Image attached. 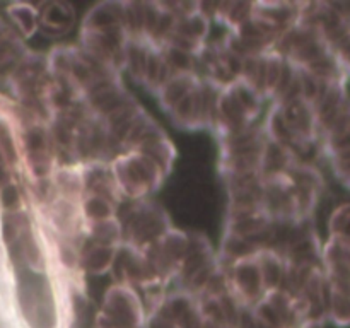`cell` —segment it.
Segmentation results:
<instances>
[{"instance_id":"1","label":"cell","mask_w":350,"mask_h":328,"mask_svg":"<svg viewBox=\"0 0 350 328\" xmlns=\"http://www.w3.org/2000/svg\"><path fill=\"white\" fill-rule=\"evenodd\" d=\"M330 238H337L350 246V204L338 205L328 221Z\"/></svg>"},{"instance_id":"2","label":"cell","mask_w":350,"mask_h":328,"mask_svg":"<svg viewBox=\"0 0 350 328\" xmlns=\"http://www.w3.org/2000/svg\"><path fill=\"white\" fill-rule=\"evenodd\" d=\"M334 53H335V57L338 58V62H340L342 67H344L345 74H349V70H350V36L340 44V46L337 48V50L334 51Z\"/></svg>"},{"instance_id":"3","label":"cell","mask_w":350,"mask_h":328,"mask_svg":"<svg viewBox=\"0 0 350 328\" xmlns=\"http://www.w3.org/2000/svg\"><path fill=\"white\" fill-rule=\"evenodd\" d=\"M332 169H334L335 176L338 178V181H340L347 190H350V161L345 164H340V166H334Z\"/></svg>"}]
</instances>
